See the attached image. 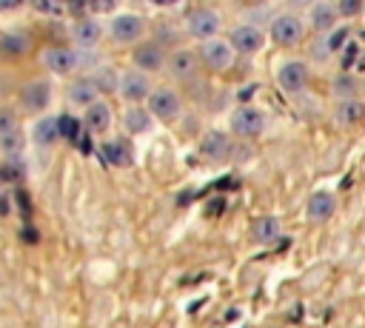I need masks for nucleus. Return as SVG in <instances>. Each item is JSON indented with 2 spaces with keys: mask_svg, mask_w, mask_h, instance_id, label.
Listing matches in <instances>:
<instances>
[{
  "mask_svg": "<svg viewBox=\"0 0 365 328\" xmlns=\"http://www.w3.org/2000/svg\"><path fill=\"white\" fill-rule=\"evenodd\" d=\"M220 29H222V17L217 9L211 6H197L185 14V31L197 40V43H205V40H214L220 37Z\"/></svg>",
  "mask_w": 365,
  "mask_h": 328,
  "instance_id": "2",
  "label": "nucleus"
},
{
  "mask_svg": "<svg viewBox=\"0 0 365 328\" xmlns=\"http://www.w3.org/2000/svg\"><path fill=\"white\" fill-rule=\"evenodd\" d=\"M362 117H365V106H362L359 100H342V103L336 106V120H339L342 125L359 123Z\"/></svg>",
  "mask_w": 365,
  "mask_h": 328,
  "instance_id": "26",
  "label": "nucleus"
},
{
  "mask_svg": "<svg viewBox=\"0 0 365 328\" xmlns=\"http://www.w3.org/2000/svg\"><path fill=\"white\" fill-rule=\"evenodd\" d=\"M29 137H31V143H34L37 148H54V145L63 140V137H60V117H54V114H40V117L31 123Z\"/></svg>",
  "mask_w": 365,
  "mask_h": 328,
  "instance_id": "17",
  "label": "nucleus"
},
{
  "mask_svg": "<svg viewBox=\"0 0 365 328\" xmlns=\"http://www.w3.org/2000/svg\"><path fill=\"white\" fill-rule=\"evenodd\" d=\"M268 34H271V40H274L277 46H297V43L302 40V34H305V23H302L299 14L282 11V14H277V17L271 20Z\"/></svg>",
  "mask_w": 365,
  "mask_h": 328,
  "instance_id": "9",
  "label": "nucleus"
},
{
  "mask_svg": "<svg viewBox=\"0 0 365 328\" xmlns=\"http://www.w3.org/2000/svg\"><path fill=\"white\" fill-rule=\"evenodd\" d=\"M111 120H114V111H111L108 100H103V97L83 111V128L88 134H106L111 128Z\"/></svg>",
  "mask_w": 365,
  "mask_h": 328,
  "instance_id": "20",
  "label": "nucleus"
},
{
  "mask_svg": "<svg viewBox=\"0 0 365 328\" xmlns=\"http://www.w3.org/2000/svg\"><path fill=\"white\" fill-rule=\"evenodd\" d=\"M103 34H106V29H103V23L97 17H80V20L71 23V43H74V48L91 51L103 40Z\"/></svg>",
  "mask_w": 365,
  "mask_h": 328,
  "instance_id": "16",
  "label": "nucleus"
},
{
  "mask_svg": "<svg viewBox=\"0 0 365 328\" xmlns=\"http://www.w3.org/2000/svg\"><path fill=\"white\" fill-rule=\"evenodd\" d=\"M17 128H20L17 114H14L11 108H0V137L11 134V131H17Z\"/></svg>",
  "mask_w": 365,
  "mask_h": 328,
  "instance_id": "28",
  "label": "nucleus"
},
{
  "mask_svg": "<svg viewBox=\"0 0 365 328\" xmlns=\"http://www.w3.org/2000/svg\"><path fill=\"white\" fill-rule=\"evenodd\" d=\"M365 11V3L362 0H339L336 3V14L339 17H356Z\"/></svg>",
  "mask_w": 365,
  "mask_h": 328,
  "instance_id": "29",
  "label": "nucleus"
},
{
  "mask_svg": "<svg viewBox=\"0 0 365 328\" xmlns=\"http://www.w3.org/2000/svg\"><path fill=\"white\" fill-rule=\"evenodd\" d=\"M228 43H231L234 54H245V57H248V54H257V51L265 46V34H262V29L254 26V23H240V26L231 29Z\"/></svg>",
  "mask_w": 365,
  "mask_h": 328,
  "instance_id": "12",
  "label": "nucleus"
},
{
  "mask_svg": "<svg viewBox=\"0 0 365 328\" xmlns=\"http://www.w3.org/2000/svg\"><path fill=\"white\" fill-rule=\"evenodd\" d=\"M106 34L120 46H137L145 40V17L134 11H117L106 23Z\"/></svg>",
  "mask_w": 365,
  "mask_h": 328,
  "instance_id": "1",
  "label": "nucleus"
},
{
  "mask_svg": "<svg viewBox=\"0 0 365 328\" xmlns=\"http://www.w3.org/2000/svg\"><path fill=\"white\" fill-rule=\"evenodd\" d=\"M345 40H348V29H334V31L328 34V40L322 43V46H325V54H334V51H339Z\"/></svg>",
  "mask_w": 365,
  "mask_h": 328,
  "instance_id": "30",
  "label": "nucleus"
},
{
  "mask_svg": "<svg viewBox=\"0 0 365 328\" xmlns=\"http://www.w3.org/2000/svg\"><path fill=\"white\" fill-rule=\"evenodd\" d=\"M145 108H148V114L154 120L174 123L180 117V111H182V97L171 86H154L151 94H148V100H145Z\"/></svg>",
  "mask_w": 365,
  "mask_h": 328,
  "instance_id": "4",
  "label": "nucleus"
},
{
  "mask_svg": "<svg viewBox=\"0 0 365 328\" xmlns=\"http://www.w3.org/2000/svg\"><path fill=\"white\" fill-rule=\"evenodd\" d=\"M40 63L54 77H68L80 68V51L74 46H48L40 54Z\"/></svg>",
  "mask_w": 365,
  "mask_h": 328,
  "instance_id": "8",
  "label": "nucleus"
},
{
  "mask_svg": "<svg viewBox=\"0 0 365 328\" xmlns=\"http://www.w3.org/2000/svg\"><path fill=\"white\" fill-rule=\"evenodd\" d=\"M23 145H26L23 128H17V131H11V134L0 137V148H3L6 154H20V151H23Z\"/></svg>",
  "mask_w": 365,
  "mask_h": 328,
  "instance_id": "27",
  "label": "nucleus"
},
{
  "mask_svg": "<svg viewBox=\"0 0 365 328\" xmlns=\"http://www.w3.org/2000/svg\"><path fill=\"white\" fill-rule=\"evenodd\" d=\"M334 211H336V197L331 191H314L305 203V217L311 222H325V220H331Z\"/></svg>",
  "mask_w": 365,
  "mask_h": 328,
  "instance_id": "22",
  "label": "nucleus"
},
{
  "mask_svg": "<svg viewBox=\"0 0 365 328\" xmlns=\"http://www.w3.org/2000/svg\"><path fill=\"white\" fill-rule=\"evenodd\" d=\"M277 86L285 94H299L308 86V66L302 60H282L277 68Z\"/></svg>",
  "mask_w": 365,
  "mask_h": 328,
  "instance_id": "13",
  "label": "nucleus"
},
{
  "mask_svg": "<svg viewBox=\"0 0 365 328\" xmlns=\"http://www.w3.org/2000/svg\"><path fill=\"white\" fill-rule=\"evenodd\" d=\"M77 134V123L74 120H68V117H60V137H74Z\"/></svg>",
  "mask_w": 365,
  "mask_h": 328,
  "instance_id": "31",
  "label": "nucleus"
},
{
  "mask_svg": "<svg viewBox=\"0 0 365 328\" xmlns=\"http://www.w3.org/2000/svg\"><path fill=\"white\" fill-rule=\"evenodd\" d=\"M165 60H168V51H165V46L163 43H157V40H143V43H137L134 48H131V63H134V68L137 71H143V74H157V71H165Z\"/></svg>",
  "mask_w": 365,
  "mask_h": 328,
  "instance_id": "7",
  "label": "nucleus"
},
{
  "mask_svg": "<svg viewBox=\"0 0 365 328\" xmlns=\"http://www.w3.org/2000/svg\"><path fill=\"white\" fill-rule=\"evenodd\" d=\"M51 97H54V88H51V80H46V77L26 80L17 88V103L26 114H43L51 106Z\"/></svg>",
  "mask_w": 365,
  "mask_h": 328,
  "instance_id": "3",
  "label": "nucleus"
},
{
  "mask_svg": "<svg viewBox=\"0 0 365 328\" xmlns=\"http://www.w3.org/2000/svg\"><path fill=\"white\" fill-rule=\"evenodd\" d=\"M308 26L317 34H331L334 29H339V14H336V3L328 0H317L308 9Z\"/></svg>",
  "mask_w": 365,
  "mask_h": 328,
  "instance_id": "18",
  "label": "nucleus"
},
{
  "mask_svg": "<svg viewBox=\"0 0 365 328\" xmlns=\"http://www.w3.org/2000/svg\"><path fill=\"white\" fill-rule=\"evenodd\" d=\"M151 88H154L151 77L137 71V68H128V71H123L117 77V94H120V100L125 106H145Z\"/></svg>",
  "mask_w": 365,
  "mask_h": 328,
  "instance_id": "6",
  "label": "nucleus"
},
{
  "mask_svg": "<svg viewBox=\"0 0 365 328\" xmlns=\"http://www.w3.org/2000/svg\"><path fill=\"white\" fill-rule=\"evenodd\" d=\"M228 125H231V131H234L237 137L251 140V137H259V134H262V128H265V114H262V108H257V106H237V108L231 111Z\"/></svg>",
  "mask_w": 365,
  "mask_h": 328,
  "instance_id": "11",
  "label": "nucleus"
},
{
  "mask_svg": "<svg viewBox=\"0 0 365 328\" xmlns=\"http://www.w3.org/2000/svg\"><path fill=\"white\" fill-rule=\"evenodd\" d=\"M120 123H123L125 134L140 137V134L151 131L154 117L148 114V108H145V106H125V108H123V114H120Z\"/></svg>",
  "mask_w": 365,
  "mask_h": 328,
  "instance_id": "21",
  "label": "nucleus"
},
{
  "mask_svg": "<svg viewBox=\"0 0 365 328\" xmlns=\"http://www.w3.org/2000/svg\"><path fill=\"white\" fill-rule=\"evenodd\" d=\"M100 154L114 168H131L134 165V148H131V143L125 137H108L100 145Z\"/></svg>",
  "mask_w": 365,
  "mask_h": 328,
  "instance_id": "19",
  "label": "nucleus"
},
{
  "mask_svg": "<svg viewBox=\"0 0 365 328\" xmlns=\"http://www.w3.org/2000/svg\"><path fill=\"white\" fill-rule=\"evenodd\" d=\"M251 237H254V242H259V245L274 242V240L279 237V220H277L274 214L257 217V220H254V225H251Z\"/></svg>",
  "mask_w": 365,
  "mask_h": 328,
  "instance_id": "24",
  "label": "nucleus"
},
{
  "mask_svg": "<svg viewBox=\"0 0 365 328\" xmlns=\"http://www.w3.org/2000/svg\"><path fill=\"white\" fill-rule=\"evenodd\" d=\"M194 51H197V57H200V66H202V68H211V71H228V68L234 66V60H237L231 43H228L225 37L205 40V43H200Z\"/></svg>",
  "mask_w": 365,
  "mask_h": 328,
  "instance_id": "5",
  "label": "nucleus"
},
{
  "mask_svg": "<svg viewBox=\"0 0 365 328\" xmlns=\"http://www.w3.org/2000/svg\"><path fill=\"white\" fill-rule=\"evenodd\" d=\"M359 88L362 86H359V80L354 74H336L331 80V91H334V97H339V103L342 100H356V91Z\"/></svg>",
  "mask_w": 365,
  "mask_h": 328,
  "instance_id": "25",
  "label": "nucleus"
},
{
  "mask_svg": "<svg viewBox=\"0 0 365 328\" xmlns=\"http://www.w3.org/2000/svg\"><path fill=\"white\" fill-rule=\"evenodd\" d=\"M359 86H362V91H365V80H362V83H359Z\"/></svg>",
  "mask_w": 365,
  "mask_h": 328,
  "instance_id": "32",
  "label": "nucleus"
},
{
  "mask_svg": "<svg viewBox=\"0 0 365 328\" xmlns=\"http://www.w3.org/2000/svg\"><path fill=\"white\" fill-rule=\"evenodd\" d=\"M231 151H234V140L220 128L205 131L200 140V157L208 163H225L231 157Z\"/></svg>",
  "mask_w": 365,
  "mask_h": 328,
  "instance_id": "14",
  "label": "nucleus"
},
{
  "mask_svg": "<svg viewBox=\"0 0 365 328\" xmlns=\"http://www.w3.org/2000/svg\"><path fill=\"white\" fill-rule=\"evenodd\" d=\"M200 57L194 48H174L168 51V60H165V74L177 83H188L200 74Z\"/></svg>",
  "mask_w": 365,
  "mask_h": 328,
  "instance_id": "10",
  "label": "nucleus"
},
{
  "mask_svg": "<svg viewBox=\"0 0 365 328\" xmlns=\"http://www.w3.org/2000/svg\"><path fill=\"white\" fill-rule=\"evenodd\" d=\"M31 48V34L29 31H6L0 34V54L3 57H23Z\"/></svg>",
  "mask_w": 365,
  "mask_h": 328,
  "instance_id": "23",
  "label": "nucleus"
},
{
  "mask_svg": "<svg viewBox=\"0 0 365 328\" xmlns=\"http://www.w3.org/2000/svg\"><path fill=\"white\" fill-rule=\"evenodd\" d=\"M66 100L71 103V106H77V108H88L91 103H97L100 100V86H97V80L94 77H88V74H80V77H71L68 80V86H66Z\"/></svg>",
  "mask_w": 365,
  "mask_h": 328,
  "instance_id": "15",
  "label": "nucleus"
}]
</instances>
